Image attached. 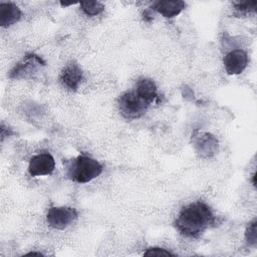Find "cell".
Returning a JSON list of instances; mask_svg holds the SVG:
<instances>
[{"mask_svg": "<svg viewBox=\"0 0 257 257\" xmlns=\"http://www.w3.org/2000/svg\"><path fill=\"white\" fill-rule=\"evenodd\" d=\"M80 9L87 16H95L104 10V6L98 1H84L80 3Z\"/></svg>", "mask_w": 257, "mask_h": 257, "instance_id": "obj_13", "label": "cell"}, {"mask_svg": "<svg viewBox=\"0 0 257 257\" xmlns=\"http://www.w3.org/2000/svg\"><path fill=\"white\" fill-rule=\"evenodd\" d=\"M145 256H176L174 253L170 252L169 250H166L164 248L159 247H153L149 248L145 253Z\"/></svg>", "mask_w": 257, "mask_h": 257, "instance_id": "obj_16", "label": "cell"}, {"mask_svg": "<svg viewBox=\"0 0 257 257\" xmlns=\"http://www.w3.org/2000/svg\"><path fill=\"white\" fill-rule=\"evenodd\" d=\"M26 255H27V256H28V255H38V256H40V255H43V254L40 253V252H29V253H27Z\"/></svg>", "mask_w": 257, "mask_h": 257, "instance_id": "obj_17", "label": "cell"}, {"mask_svg": "<svg viewBox=\"0 0 257 257\" xmlns=\"http://www.w3.org/2000/svg\"><path fill=\"white\" fill-rule=\"evenodd\" d=\"M22 13L18 6L12 2L0 3V25L9 27L20 20Z\"/></svg>", "mask_w": 257, "mask_h": 257, "instance_id": "obj_11", "label": "cell"}, {"mask_svg": "<svg viewBox=\"0 0 257 257\" xmlns=\"http://www.w3.org/2000/svg\"><path fill=\"white\" fill-rule=\"evenodd\" d=\"M45 61L34 53L26 54L10 71L9 77L14 79L31 78L36 74L42 66H45Z\"/></svg>", "mask_w": 257, "mask_h": 257, "instance_id": "obj_4", "label": "cell"}, {"mask_svg": "<svg viewBox=\"0 0 257 257\" xmlns=\"http://www.w3.org/2000/svg\"><path fill=\"white\" fill-rule=\"evenodd\" d=\"M59 79L63 86L74 91L77 90L83 79V72L76 62L71 61L64 66L60 73Z\"/></svg>", "mask_w": 257, "mask_h": 257, "instance_id": "obj_9", "label": "cell"}, {"mask_svg": "<svg viewBox=\"0 0 257 257\" xmlns=\"http://www.w3.org/2000/svg\"><path fill=\"white\" fill-rule=\"evenodd\" d=\"M257 5V1H239L234 3V7L241 13L254 12Z\"/></svg>", "mask_w": 257, "mask_h": 257, "instance_id": "obj_15", "label": "cell"}, {"mask_svg": "<svg viewBox=\"0 0 257 257\" xmlns=\"http://www.w3.org/2000/svg\"><path fill=\"white\" fill-rule=\"evenodd\" d=\"M55 168L53 157L49 153H41L31 158L28 165V173L32 177L48 176Z\"/></svg>", "mask_w": 257, "mask_h": 257, "instance_id": "obj_7", "label": "cell"}, {"mask_svg": "<svg viewBox=\"0 0 257 257\" xmlns=\"http://www.w3.org/2000/svg\"><path fill=\"white\" fill-rule=\"evenodd\" d=\"M248 65V55L242 49H235L227 53L224 57L226 72L230 75L240 74Z\"/></svg>", "mask_w": 257, "mask_h": 257, "instance_id": "obj_8", "label": "cell"}, {"mask_svg": "<svg viewBox=\"0 0 257 257\" xmlns=\"http://www.w3.org/2000/svg\"><path fill=\"white\" fill-rule=\"evenodd\" d=\"M214 223L215 216L211 208L197 201L182 208L175 220V227L186 237L198 238Z\"/></svg>", "mask_w": 257, "mask_h": 257, "instance_id": "obj_1", "label": "cell"}, {"mask_svg": "<svg viewBox=\"0 0 257 257\" xmlns=\"http://www.w3.org/2000/svg\"><path fill=\"white\" fill-rule=\"evenodd\" d=\"M135 91L149 105L158 98L157 85L154 80L150 78H140L137 82Z\"/></svg>", "mask_w": 257, "mask_h": 257, "instance_id": "obj_12", "label": "cell"}, {"mask_svg": "<svg viewBox=\"0 0 257 257\" xmlns=\"http://www.w3.org/2000/svg\"><path fill=\"white\" fill-rule=\"evenodd\" d=\"M118 109L126 119H136L145 114L149 104L145 102L135 90L125 91L117 99Z\"/></svg>", "mask_w": 257, "mask_h": 257, "instance_id": "obj_3", "label": "cell"}, {"mask_svg": "<svg viewBox=\"0 0 257 257\" xmlns=\"http://www.w3.org/2000/svg\"><path fill=\"white\" fill-rule=\"evenodd\" d=\"M192 143L201 158H211L218 153V140L210 133L197 131L192 135Z\"/></svg>", "mask_w": 257, "mask_h": 257, "instance_id": "obj_6", "label": "cell"}, {"mask_svg": "<svg viewBox=\"0 0 257 257\" xmlns=\"http://www.w3.org/2000/svg\"><path fill=\"white\" fill-rule=\"evenodd\" d=\"M186 7V3L182 0H166V1H155L151 8L158 13L162 14L166 18H173L179 15Z\"/></svg>", "mask_w": 257, "mask_h": 257, "instance_id": "obj_10", "label": "cell"}, {"mask_svg": "<svg viewBox=\"0 0 257 257\" xmlns=\"http://www.w3.org/2000/svg\"><path fill=\"white\" fill-rule=\"evenodd\" d=\"M245 239L249 246L256 247L257 244V221L254 219L251 223L248 224L245 231Z\"/></svg>", "mask_w": 257, "mask_h": 257, "instance_id": "obj_14", "label": "cell"}, {"mask_svg": "<svg viewBox=\"0 0 257 257\" xmlns=\"http://www.w3.org/2000/svg\"><path fill=\"white\" fill-rule=\"evenodd\" d=\"M77 218V211L71 207H51L49 208L46 221L54 229L63 230Z\"/></svg>", "mask_w": 257, "mask_h": 257, "instance_id": "obj_5", "label": "cell"}, {"mask_svg": "<svg viewBox=\"0 0 257 257\" xmlns=\"http://www.w3.org/2000/svg\"><path fill=\"white\" fill-rule=\"evenodd\" d=\"M66 175L77 183H87L102 172V166L94 159L80 155L72 160L66 167Z\"/></svg>", "mask_w": 257, "mask_h": 257, "instance_id": "obj_2", "label": "cell"}]
</instances>
